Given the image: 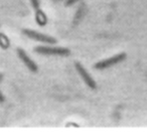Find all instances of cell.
Returning <instances> with one entry per match:
<instances>
[{"instance_id": "1", "label": "cell", "mask_w": 147, "mask_h": 137, "mask_svg": "<svg viewBox=\"0 0 147 137\" xmlns=\"http://www.w3.org/2000/svg\"><path fill=\"white\" fill-rule=\"evenodd\" d=\"M34 51L39 55H69L71 53L69 49L65 47H43V45H39V47H34Z\"/></svg>"}, {"instance_id": "2", "label": "cell", "mask_w": 147, "mask_h": 137, "mask_svg": "<svg viewBox=\"0 0 147 137\" xmlns=\"http://www.w3.org/2000/svg\"><path fill=\"white\" fill-rule=\"evenodd\" d=\"M125 59H126V53H118V55H114V57H110V59L98 61V63H95L94 67L96 70H105V69H108V67H113V65H117V63H121V61H123Z\"/></svg>"}, {"instance_id": "3", "label": "cell", "mask_w": 147, "mask_h": 137, "mask_svg": "<svg viewBox=\"0 0 147 137\" xmlns=\"http://www.w3.org/2000/svg\"><path fill=\"white\" fill-rule=\"evenodd\" d=\"M22 33L24 35H26L27 37L31 39H34L36 41H40V43H55L57 40L55 38L53 37L49 36V35H47V34H43V33H40L38 31H35V30H31V29H23L22 30Z\"/></svg>"}, {"instance_id": "4", "label": "cell", "mask_w": 147, "mask_h": 137, "mask_svg": "<svg viewBox=\"0 0 147 137\" xmlns=\"http://www.w3.org/2000/svg\"><path fill=\"white\" fill-rule=\"evenodd\" d=\"M75 67H76V70L78 71V73L80 74V76L82 77V79L84 80V82L87 84V86L90 87L91 89H96L97 88V84L96 82L94 81V79L92 78V77L90 76V74H89L88 72H87V70L85 69L84 67H83L82 65H81L80 63H75Z\"/></svg>"}, {"instance_id": "5", "label": "cell", "mask_w": 147, "mask_h": 137, "mask_svg": "<svg viewBox=\"0 0 147 137\" xmlns=\"http://www.w3.org/2000/svg\"><path fill=\"white\" fill-rule=\"evenodd\" d=\"M17 55H18L19 59H20L21 61H23V63L26 65L27 69H28L29 71H31V72H33V73H36L37 72V65H36V63H35L34 61H33L32 59H31L30 57L27 55V53H25V51H23L22 49H17Z\"/></svg>"}, {"instance_id": "6", "label": "cell", "mask_w": 147, "mask_h": 137, "mask_svg": "<svg viewBox=\"0 0 147 137\" xmlns=\"http://www.w3.org/2000/svg\"><path fill=\"white\" fill-rule=\"evenodd\" d=\"M36 21H37V23L40 25H45V23H47V17H45V13L41 10L36 12Z\"/></svg>"}, {"instance_id": "7", "label": "cell", "mask_w": 147, "mask_h": 137, "mask_svg": "<svg viewBox=\"0 0 147 137\" xmlns=\"http://www.w3.org/2000/svg\"><path fill=\"white\" fill-rule=\"evenodd\" d=\"M83 15H84V6H81L80 8L78 9V11H77L76 15H75V20H74V24H76L77 22H78L79 20H80L81 18L83 17Z\"/></svg>"}, {"instance_id": "8", "label": "cell", "mask_w": 147, "mask_h": 137, "mask_svg": "<svg viewBox=\"0 0 147 137\" xmlns=\"http://www.w3.org/2000/svg\"><path fill=\"white\" fill-rule=\"evenodd\" d=\"M30 2H31L32 7L35 9V12L40 10V9H39V0H30Z\"/></svg>"}, {"instance_id": "9", "label": "cell", "mask_w": 147, "mask_h": 137, "mask_svg": "<svg viewBox=\"0 0 147 137\" xmlns=\"http://www.w3.org/2000/svg\"><path fill=\"white\" fill-rule=\"evenodd\" d=\"M79 1H80V0H67V3H65V5H67V6H71V5L75 4V3L79 2Z\"/></svg>"}, {"instance_id": "10", "label": "cell", "mask_w": 147, "mask_h": 137, "mask_svg": "<svg viewBox=\"0 0 147 137\" xmlns=\"http://www.w3.org/2000/svg\"><path fill=\"white\" fill-rule=\"evenodd\" d=\"M4 100H5L4 96H3V94L1 93V91H0V103H3L4 102Z\"/></svg>"}, {"instance_id": "11", "label": "cell", "mask_w": 147, "mask_h": 137, "mask_svg": "<svg viewBox=\"0 0 147 137\" xmlns=\"http://www.w3.org/2000/svg\"><path fill=\"white\" fill-rule=\"evenodd\" d=\"M2 80H3V75H2V74H0V83L2 82Z\"/></svg>"}]
</instances>
